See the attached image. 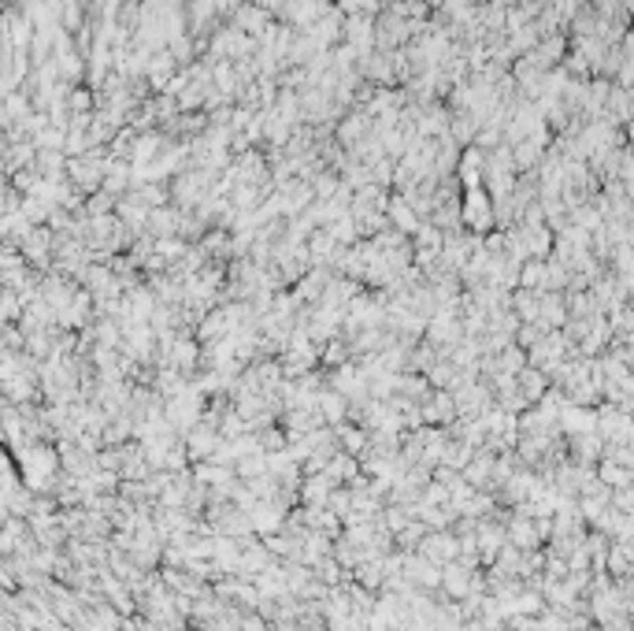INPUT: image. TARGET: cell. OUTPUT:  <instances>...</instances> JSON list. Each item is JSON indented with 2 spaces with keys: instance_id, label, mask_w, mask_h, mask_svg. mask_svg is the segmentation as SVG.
Returning <instances> with one entry per match:
<instances>
[{
  "instance_id": "6da1fadb",
  "label": "cell",
  "mask_w": 634,
  "mask_h": 631,
  "mask_svg": "<svg viewBox=\"0 0 634 631\" xmlns=\"http://www.w3.org/2000/svg\"><path fill=\"white\" fill-rule=\"evenodd\" d=\"M456 553H460V542H456L453 535L434 531L430 538H423V557H427V561H434V564H453Z\"/></svg>"
},
{
  "instance_id": "7a4b0ae2",
  "label": "cell",
  "mask_w": 634,
  "mask_h": 631,
  "mask_svg": "<svg viewBox=\"0 0 634 631\" xmlns=\"http://www.w3.org/2000/svg\"><path fill=\"white\" fill-rule=\"evenodd\" d=\"M41 297L49 301L52 308H60V312H63V308H67V305H71V301H75L78 294H75V286H71L67 279H49V282L41 286Z\"/></svg>"
},
{
  "instance_id": "3957f363",
  "label": "cell",
  "mask_w": 634,
  "mask_h": 631,
  "mask_svg": "<svg viewBox=\"0 0 634 631\" xmlns=\"http://www.w3.org/2000/svg\"><path fill=\"white\" fill-rule=\"evenodd\" d=\"M215 431H211V427H197V431L189 435V450H193V457H204L208 450H215Z\"/></svg>"
},
{
  "instance_id": "277c9868",
  "label": "cell",
  "mask_w": 634,
  "mask_h": 631,
  "mask_svg": "<svg viewBox=\"0 0 634 631\" xmlns=\"http://www.w3.org/2000/svg\"><path fill=\"white\" fill-rule=\"evenodd\" d=\"M26 257H30L34 264H45V257H49V234H30L26 238Z\"/></svg>"
},
{
  "instance_id": "5b68a950",
  "label": "cell",
  "mask_w": 634,
  "mask_h": 631,
  "mask_svg": "<svg viewBox=\"0 0 634 631\" xmlns=\"http://www.w3.org/2000/svg\"><path fill=\"white\" fill-rule=\"evenodd\" d=\"M319 413L327 420H342L345 416V401L342 394H319Z\"/></svg>"
},
{
  "instance_id": "8992f818",
  "label": "cell",
  "mask_w": 634,
  "mask_h": 631,
  "mask_svg": "<svg viewBox=\"0 0 634 631\" xmlns=\"http://www.w3.org/2000/svg\"><path fill=\"white\" fill-rule=\"evenodd\" d=\"M171 360H174V364H182V368H189V364L197 360V345H193V342H174Z\"/></svg>"
},
{
  "instance_id": "52a82bcc",
  "label": "cell",
  "mask_w": 634,
  "mask_h": 631,
  "mask_svg": "<svg viewBox=\"0 0 634 631\" xmlns=\"http://www.w3.org/2000/svg\"><path fill=\"white\" fill-rule=\"evenodd\" d=\"M4 319L8 323L19 319V297H15V290H4Z\"/></svg>"
},
{
  "instance_id": "ba28073f",
  "label": "cell",
  "mask_w": 634,
  "mask_h": 631,
  "mask_svg": "<svg viewBox=\"0 0 634 631\" xmlns=\"http://www.w3.org/2000/svg\"><path fill=\"white\" fill-rule=\"evenodd\" d=\"M342 442H345V450H364V431H353V427H345L342 431Z\"/></svg>"
}]
</instances>
